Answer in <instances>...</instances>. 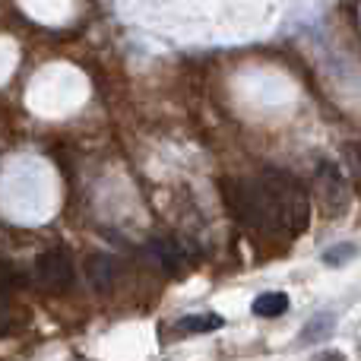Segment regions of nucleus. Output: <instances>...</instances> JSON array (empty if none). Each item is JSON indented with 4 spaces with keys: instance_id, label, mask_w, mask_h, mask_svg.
I'll use <instances>...</instances> for the list:
<instances>
[{
    "instance_id": "nucleus-1",
    "label": "nucleus",
    "mask_w": 361,
    "mask_h": 361,
    "mask_svg": "<svg viewBox=\"0 0 361 361\" xmlns=\"http://www.w3.org/2000/svg\"><path fill=\"white\" fill-rule=\"evenodd\" d=\"M222 197L238 222L273 235H301L311 222V200L305 187L282 171H263L260 178L222 180Z\"/></svg>"
},
{
    "instance_id": "nucleus-2",
    "label": "nucleus",
    "mask_w": 361,
    "mask_h": 361,
    "mask_svg": "<svg viewBox=\"0 0 361 361\" xmlns=\"http://www.w3.org/2000/svg\"><path fill=\"white\" fill-rule=\"evenodd\" d=\"M35 282L48 292H63L73 286V263L63 250H48L35 260Z\"/></svg>"
},
{
    "instance_id": "nucleus-3",
    "label": "nucleus",
    "mask_w": 361,
    "mask_h": 361,
    "mask_svg": "<svg viewBox=\"0 0 361 361\" xmlns=\"http://www.w3.org/2000/svg\"><path fill=\"white\" fill-rule=\"evenodd\" d=\"M288 307H292V301H288L286 292H263L254 298V305H250V311L257 314V317H282V314H288Z\"/></svg>"
},
{
    "instance_id": "nucleus-4",
    "label": "nucleus",
    "mask_w": 361,
    "mask_h": 361,
    "mask_svg": "<svg viewBox=\"0 0 361 361\" xmlns=\"http://www.w3.org/2000/svg\"><path fill=\"white\" fill-rule=\"evenodd\" d=\"M118 273H121V267H118V260L114 257H105V254H99V257H92V263H89V276H92V282L99 288H111L114 282H118Z\"/></svg>"
},
{
    "instance_id": "nucleus-5",
    "label": "nucleus",
    "mask_w": 361,
    "mask_h": 361,
    "mask_svg": "<svg viewBox=\"0 0 361 361\" xmlns=\"http://www.w3.org/2000/svg\"><path fill=\"white\" fill-rule=\"evenodd\" d=\"M219 326H222V317H216V314H197V317L180 320V330H187V333H212Z\"/></svg>"
},
{
    "instance_id": "nucleus-6",
    "label": "nucleus",
    "mask_w": 361,
    "mask_h": 361,
    "mask_svg": "<svg viewBox=\"0 0 361 361\" xmlns=\"http://www.w3.org/2000/svg\"><path fill=\"white\" fill-rule=\"evenodd\" d=\"M19 286V276H16V269H10V267H4L0 263V295H6V292H13V288Z\"/></svg>"
},
{
    "instance_id": "nucleus-7",
    "label": "nucleus",
    "mask_w": 361,
    "mask_h": 361,
    "mask_svg": "<svg viewBox=\"0 0 361 361\" xmlns=\"http://www.w3.org/2000/svg\"><path fill=\"white\" fill-rule=\"evenodd\" d=\"M352 254H355L352 244H345V247H333L330 254H326V263H330V267H343V260L345 257H352Z\"/></svg>"
}]
</instances>
